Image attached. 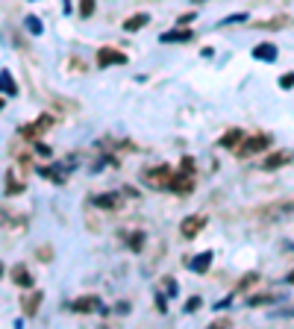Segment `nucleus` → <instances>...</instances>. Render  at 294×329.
<instances>
[{
	"instance_id": "f257e3e1",
	"label": "nucleus",
	"mask_w": 294,
	"mask_h": 329,
	"mask_svg": "<svg viewBox=\"0 0 294 329\" xmlns=\"http://www.w3.org/2000/svg\"><path fill=\"white\" fill-rule=\"evenodd\" d=\"M268 147H270V135L259 132V135H250V138L244 135V138L238 141L233 150H235V156H238V159H247V156H256V153L268 150Z\"/></svg>"
},
{
	"instance_id": "f03ea898",
	"label": "nucleus",
	"mask_w": 294,
	"mask_h": 329,
	"mask_svg": "<svg viewBox=\"0 0 294 329\" xmlns=\"http://www.w3.org/2000/svg\"><path fill=\"white\" fill-rule=\"evenodd\" d=\"M171 174H174V168L171 165H156V168H147L144 174H141V179H144V185L147 188H168V182H171Z\"/></svg>"
},
{
	"instance_id": "7ed1b4c3",
	"label": "nucleus",
	"mask_w": 294,
	"mask_h": 329,
	"mask_svg": "<svg viewBox=\"0 0 294 329\" xmlns=\"http://www.w3.org/2000/svg\"><path fill=\"white\" fill-rule=\"evenodd\" d=\"M56 124V118L53 115H41L38 121H33V124H27V127L18 129V135H21L24 141H35V138H41L44 135V129H50Z\"/></svg>"
},
{
	"instance_id": "20e7f679",
	"label": "nucleus",
	"mask_w": 294,
	"mask_h": 329,
	"mask_svg": "<svg viewBox=\"0 0 294 329\" xmlns=\"http://www.w3.org/2000/svg\"><path fill=\"white\" fill-rule=\"evenodd\" d=\"M168 188H171L174 194H179V197H186V194H191V191H194V174H191V171L171 174V182H168Z\"/></svg>"
},
{
	"instance_id": "39448f33",
	"label": "nucleus",
	"mask_w": 294,
	"mask_h": 329,
	"mask_svg": "<svg viewBox=\"0 0 294 329\" xmlns=\"http://www.w3.org/2000/svg\"><path fill=\"white\" fill-rule=\"evenodd\" d=\"M97 65L109 68V65H127V53H121L115 47H100L97 50Z\"/></svg>"
},
{
	"instance_id": "423d86ee",
	"label": "nucleus",
	"mask_w": 294,
	"mask_h": 329,
	"mask_svg": "<svg viewBox=\"0 0 294 329\" xmlns=\"http://www.w3.org/2000/svg\"><path fill=\"white\" fill-rule=\"evenodd\" d=\"M24 188H27V179H24L21 174V165H15V168H9L6 171V194H24Z\"/></svg>"
},
{
	"instance_id": "0eeeda50",
	"label": "nucleus",
	"mask_w": 294,
	"mask_h": 329,
	"mask_svg": "<svg viewBox=\"0 0 294 329\" xmlns=\"http://www.w3.org/2000/svg\"><path fill=\"white\" fill-rule=\"evenodd\" d=\"M92 203L97 206V209L118 212V209H121V203H124V197H121V194H115V191H109V194H94Z\"/></svg>"
},
{
	"instance_id": "6e6552de",
	"label": "nucleus",
	"mask_w": 294,
	"mask_h": 329,
	"mask_svg": "<svg viewBox=\"0 0 294 329\" xmlns=\"http://www.w3.org/2000/svg\"><path fill=\"white\" fill-rule=\"evenodd\" d=\"M203 226H206V215H188L186 221L179 223V232L186 235V238H194Z\"/></svg>"
},
{
	"instance_id": "1a4fd4ad",
	"label": "nucleus",
	"mask_w": 294,
	"mask_h": 329,
	"mask_svg": "<svg viewBox=\"0 0 294 329\" xmlns=\"http://www.w3.org/2000/svg\"><path fill=\"white\" fill-rule=\"evenodd\" d=\"M294 159V150H280V153H270V156H265V162H262V168L265 171H277V168H282V165H288Z\"/></svg>"
},
{
	"instance_id": "9d476101",
	"label": "nucleus",
	"mask_w": 294,
	"mask_h": 329,
	"mask_svg": "<svg viewBox=\"0 0 294 329\" xmlns=\"http://www.w3.org/2000/svg\"><path fill=\"white\" fill-rule=\"evenodd\" d=\"M12 282L21 285V288H30L33 285V273L27 270V265H12Z\"/></svg>"
},
{
	"instance_id": "9b49d317",
	"label": "nucleus",
	"mask_w": 294,
	"mask_h": 329,
	"mask_svg": "<svg viewBox=\"0 0 294 329\" xmlns=\"http://www.w3.org/2000/svg\"><path fill=\"white\" fill-rule=\"evenodd\" d=\"M71 309H74V312H97V309H100V300H97V297H77V300L71 303Z\"/></svg>"
},
{
	"instance_id": "f8f14e48",
	"label": "nucleus",
	"mask_w": 294,
	"mask_h": 329,
	"mask_svg": "<svg viewBox=\"0 0 294 329\" xmlns=\"http://www.w3.org/2000/svg\"><path fill=\"white\" fill-rule=\"evenodd\" d=\"M191 38H194L191 30H171V33L159 35V41H162V44H171V41H191Z\"/></svg>"
},
{
	"instance_id": "ddd939ff",
	"label": "nucleus",
	"mask_w": 294,
	"mask_h": 329,
	"mask_svg": "<svg viewBox=\"0 0 294 329\" xmlns=\"http://www.w3.org/2000/svg\"><path fill=\"white\" fill-rule=\"evenodd\" d=\"M147 21H150V15H147V12L129 15L127 21H124V30H127V33H135V30H141V27H147Z\"/></svg>"
},
{
	"instance_id": "4468645a",
	"label": "nucleus",
	"mask_w": 294,
	"mask_h": 329,
	"mask_svg": "<svg viewBox=\"0 0 294 329\" xmlns=\"http://www.w3.org/2000/svg\"><path fill=\"white\" fill-rule=\"evenodd\" d=\"M41 297H44V294L41 291H35V294H27V297H24L21 300V309H24V315H35V312H38V306H41Z\"/></svg>"
},
{
	"instance_id": "2eb2a0df",
	"label": "nucleus",
	"mask_w": 294,
	"mask_h": 329,
	"mask_svg": "<svg viewBox=\"0 0 294 329\" xmlns=\"http://www.w3.org/2000/svg\"><path fill=\"white\" fill-rule=\"evenodd\" d=\"M241 138H244V132H241V129H227L221 138H218V144H221V147H227V150H233Z\"/></svg>"
},
{
	"instance_id": "dca6fc26",
	"label": "nucleus",
	"mask_w": 294,
	"mask_h": 329,
	"mask_svg": "<svg viewBox=\"0 0 294 329\" xmlns=\"http://www.w3.org/2000/svg\"><path fill=\"white\" fill-rule=\"evenodd\" d=\"M209 265H212V253L206 250V253H200L197 258H191V265H188V268L194 270V273H206V270H209Z\"/></svg>"
},
{
	"instance_id": "f3484780",
	"label": "nucleus",
	"mask_w": 294,
	"mask_h": 329,
	"mask_svg": "<svg viewBox=\"0 0 294 329\" xmlns=\"http://www.w3.org/2000/svg\"><path fill=\"white\" fill-rule=\"evenodd\" d=\"M253 59H262V62H274L277 59V47L274 44H259L253 50Z\"/></svg>"
},
{
	"instance_id": "a211bd4d",
	"label": "nucleus",
	"mask_w": 294,
	"mask_h": 329,
	"mask_svg": "<svg viewBox=\"0 0 294 329\" xmlns=\"http://www.w3.org/2000/svg\"><path fill=\"white\" fill-rule=\"evenodd\" d=\"M0 88H3L6 94H15V91H18V85H15V80H12L9 70H3V74H0Z\"/></svg>"
},
{
	"instance_id": "6ab92c4d",
	"label": "nucleus",
	"mask_w": 294,
	"mask_h": 329,
	"mask_svg": "<svg viewBox=\"0 0 294 329\" xmlns=\"http://www.w3.org/2000/svg\"><path fill=\"white\" fill-rule=\"evenodd\" d=\"M285 24H288V18H274V21H259L256 27H262V30H280Z\"/></svg>"
},
{
	"instance_id": "aec40b11",
	"label": "nucleus",
	"mask_w": 294,
	"mask_h": 329,
	"mask_svg": "<svg viewBox=\"0 0 294 329\" xmlns=\"http://www.w3.org/2000/svg\"><path fill=\"white\" fill-rule=\"evenodd\" d=\"M94 12V0H80V18H88Z\"/></svg>"
},
{
	"instance_id": "412c9836",
	"label": "nucleus",
	"mask_w": 294,
	"mask_h": 329,
	"mask_svg": "<svg viewBox=\"0 0 294 329\" xmlns=\"http://www.w3.org/2000/svg\"><path fill=\"white\" fill-rule=\"evenodd\" d=\"M27 27H30V33H41V30H44V27H41V21H38V18H27Z\"/></svg>"
},
{
	"instance_id": "4be33fe9",
	"label": "nucleus",
	"mask_w": 294,
	"mask_h": 329,
	"mask_svg": "<svg viewBox=\"0 0 294 329\" xmlns=\"http://www.w3.org/2000/svg\"><path fill=\"white\" fill-rule=\"evenodd\" d=\"M253 282H259V273H247L244 279H241V285H238V288H247V285H253Z\"/></svg>"
},
{
	"instance_id": "5701e85b",
	"label": "nucleus",
	"mask_w": 294,
	"mask_h": 329,
	"mask_svg": "<svg viewBox=\"0 0 294 329\" xmlns=\"http://www.w3.org/2000/svg\"><path fill=\"white\" fill-rule=\"evenodd\" d=\"M241 21H247V15H230V18H223L221 24H241Z\"/></svg>"
},
{
	"instance_id": "b1692460",
	"label": "nucleus",
	"mask_w": 294,
	"mask_h": 329,
	"mask_svg": "<svg viewBox=\"0 0 294 329\" xmlns=\"http://www.w3.org/2000/svg\"><path fill=\"white\" fill-rule=\"evenodd\" d=\"M280 85H282V88H291V85H294V74H285V77L280 80Z\"/></svg>"
},
{
	"instance_id": "393cba45",
	"label": "nucleus",
	"mask_w": 294,
	"mask_h": 329,
	"mask_svg": "<svg viewBox=\"0 0 294 329\" xmlns=\"http://www.w3.org/2000/svg\"><path fill=\"white\" fill-rule=\"evenodd\" d=\"M270 300H274V297H253L250 306H265V303H270Z\"/></svg>"
},
{
	"instance_id": "a878e982",
	"label": "nucleus",
	"mask_w": 294,
	"mask_h": 329,
	"mask_svg": "<svg viewBox=\"0 0 294 329\" xmlns=\"http://www.w3.org/2000/svg\"><path fill=\"white\" fill-rule=\"evenodd\" d=\"M200 303H203V300H200V297H191V300H188V306H186V309H188V312H194V309H197Z\"/></svg>"
},
{
	"instance_id": "bb28decb",
	"label": "nucleus",
	"mask_w": 294,
	"mask_h": 329,
	"mask_svg": "<svg viewBox=\"0 0 294 329\" xmlns=\"http://www.w3.org/2000/svg\"><path fill=\"white\" fill-rule=\"evenodd\" d=\"M141 244H144V235H135V238H132V250H141Z\"/></svg>"
},
{
	"instance_id": "cd10ccee",
	"label": "nucleus",
	"mask_w": 294,
	"mask_h": 329,
	"mask_svg": "<svg viewBox=\"0 0 294 329\" xmlns=\"http://www.w3.org/2000/svg\"><path fill=\"white\" fill-rule=\"evenodd\" d=\"M285 282H291V285H294V270L288 273V276H285Z\"/></svg>"
},
{
	"instance_id": "c85d7f7f",
	"label": "nucleus",
	"mask_w": 294,
	"mask_h": 329,
	"mask_svg": "<svg viewBox=\"0 0 294 329\" xmlns=\"http://www.w3.org/2000/svg\"><path fill=\"white\" fill-rule=\"evenodd\" d=\"M282 315H288V317H294V309H285V312H282Z\"/></svg>"
},
{
	"instance_id": "c756f323",
	"label": "nucleus",
	"mask_w": 294,
	"mask_h": 329,
	"mask_svg": "<svg viewBox=\"0 0 294 329\" xmlns=\"http://www.w3.org/2000/svg\"><path fill=\"white\" fill-rule=\"evenodd\" d=\"M3 106H6V103H3V97H0V109H3Z\"/></svg>"
},
{
	"instance_id": "7c9ffc66",
	"label": "nucleus",
	"mask_w": 294,
	"mask_h": 329,
	"mask_svg": "<svg viewBox=\"0 0 294 329\" xmlns=\"http://www.w3.org/2000/svg\"><path fill=\"white\" fill-rule=\"evenodd\" d=\"M0 276H3V265H0Z\"/></svg>"
}]
</instances>
